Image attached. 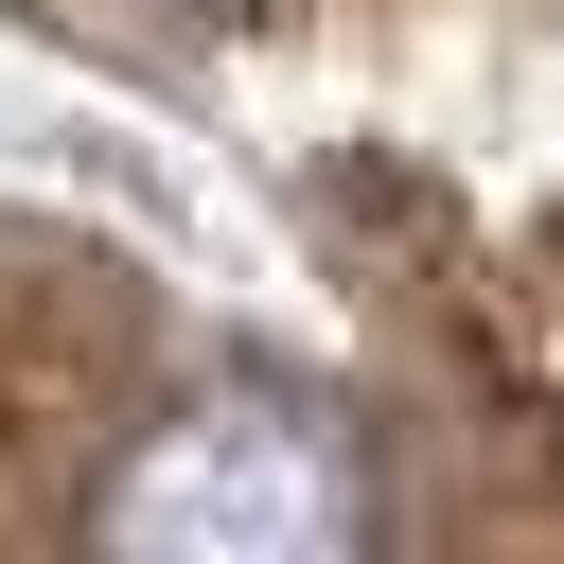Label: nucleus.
I'll use <instances>...</instances> for the list:
<instances>
[{
  "label": "nucleus",
  "instance_id": "1",
  "mask_svg": "<svg viewBox=\"0 0 564 564\" xmlns=\"http://www.w3.org/2000/svg\"><path fill=\"white\" fill-rule=\"evenodd\" d=\"M88 529L106 546H194V564H282V546H352L370 476L300 405H159L141 458L88 494Z\"/></svg>",
  "mask_w": 564,
  "mask_h": 564
},
{
  "label": "nucleus",
  "instance_id": "2",
  "mask_svg": "<svg viewBox=\"0 0 564 564\" xmlns=\"http://www.w3.org/2000/svg\"><path fill=\"white\" fill-rule=\"evenodd\" d=\"M194 18H264V0H194Z\"/></svg>",
  "mask_w": 564,
  "mask_h": 564
}]
</instances>
